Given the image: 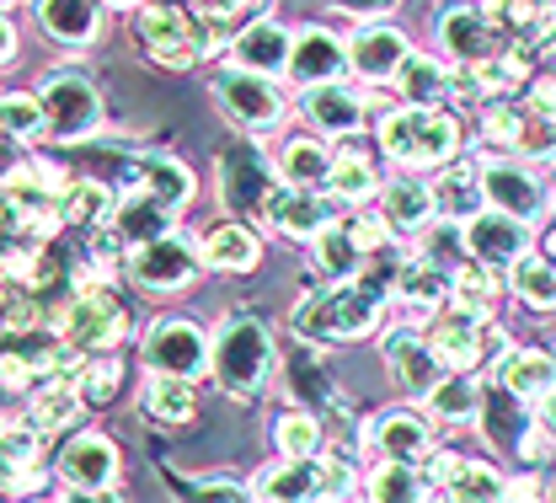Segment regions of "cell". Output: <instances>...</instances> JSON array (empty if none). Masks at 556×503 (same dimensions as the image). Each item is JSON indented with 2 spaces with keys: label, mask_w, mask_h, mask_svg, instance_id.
Masks as SVG:
<instances>
[{
  "label": "cell",
  "mask_w": 556,
  "mask_h": 503,
  "mask_svg": "<svg viewBox=\"0 0 556 503\" xmlns=\"http://www.w3.org/2000/svg\"><path fill=\"white\" fill-rule=\"evenodd\" d=\"M391 289V274H364L358 285H332L316 289L300 311H294V332L305 338H321V343H348V338H364L375 327V311Z\"/></svg>",
  "instance_id": "6da1fadb"
},
{
  "label": "cell",
  "mask_w": 556,
  "mask_h": 503,
  "mask_svg": "<svg viewBox=\"0 0 556 503\" xmlns=\"http://www.w3.org/2000/svg\"><path fill=\"white\" fill-rule=\"evenodd\" d=\"M380 144L407 166L450 161L460 150V124L450 113H439V102H417V108H402L380 124Z\"/></svg>",
  "instance_id": "7a4b0ae2"
},
{
  "label": "cell",
  "mask_w": 556,
  "mask_h": 503,
  "mask_svg": "<svg viewBox=\"0 0 556 503\" xmlns=\"http://www.w3.org/2000/svg\"><path fill=\"white\" fill-rule=\"evenodd\" d=\"M268 369H274V338H268V327L252 322V316L225 322V332L214 343V375H219V386L236 391V397H252L268 380Z\"/></svg>",
  "instance_id": "3957f363"
},
{
  "label": "cell",
  "mask_w": 556,
  "mask_h": 503,
  "mask_svg": "<svg viewBox=\"0 0 556 503\" xmlns=\"http://www.w3.org/2000/svg\"><path fill=\"white\" fill-rule=\"evenodd\" d=\"M60 327H65V343L75 354H97V349H113L129 332V311H124V300L113 289L86 285L80 300L60 316Z\"/></svg>",
  "instance_id": "277c9868"
},
{
  "label": "cell",
  "mask_w": 556,
  "mask_h": 503,
  "mask_svg": "<svg viewBox=\"0 0 556 503\" xmlns=\"http://www.w3.org/2000/svg\"><path fill=\"white\" fill-rule=\"evenodd\" d=\"M38 113H43V129L54 140H86L102 124V97L86 75H54V80H43Z\"/></svg>",
  "instance_id": "5b68a950"
},
{
  "label": "cell",
  "mask_w": 556,
  "mask_h": 503,
  "mask_svg": "<svg viewBox=\"0 0 556 503\" xmlns=\"http://www.w3.org/2000/svg\"><path fill=\"white\" fill-rule=\"evenodd\" d=\"M129 274H135L144 289H182L193 285L199 274V247L177 230H161L150 241H139V252L129 257Z\"/></svg>",
  "instance_id": "8992f818"
},
{
  "label": "cell",
  "mask_w": 556,
  "mask_h": 503,
  "mask_svg": "<svg viewBox=\"0 0 556 503\" xmlns=\"http://www.w3.org/2000/svg\"><path fill=\"white\" fill-rule=\"evenodd\" d=\"M214 91H219L225 113H230L236 124H247V129H274L278 118H283L278 86L257 71H219L214 75Z\"/></svg>",
  "instance_id": "52a82bcc"
},
{
  "label": "cell",
  "mask_w": 556,
  "mask_h": 503,
  "mask_svg": "<svg viewBox=\"0 0 556 503\" xmlns=\"http://www.w3.org/2000/svg\"><path fill=\"white\" fill-rule=\"evenodd\" d=\"M144 360L155 375H182V380H193V375H204L208 369V343L204 332L193 327V322H155L150 327V338H144Z\"/></svg>",
  "instance_id": "ba28073f"
},
{
  "label": "cell",
  "mask_w": 556,
  "mask_h": 503,
  "mask_svg": "<svg viewBox=\"0 0 556 503\" xmlns=\"http://www.w3.org/2000/svg\"><path fill=\"white\" fill-rule=\"evenodd\" d=\"M135 27H139V38H144V49L155 54V65L188 71L199 60V33H193V22L177 5H139Z\"/></svg>",
  "instance_id": "9c48e42d"
},
{
  "label": "cell",
  "mask_w": 556,
  "mask_h": 503,
  "mask_svg": "<svg viewBox=\"0 0 556 503\" xmlns=\"http://www.w3.org/2000/svg\"><path fill=\"white\" fill-rule=\"evenodd\" d=\"M263 215L274 225L278 236H294V241H311L321 225H332V219L343 215V204L338 199H321V193H311V188H283V193H268L263 199Z\"/></svg>",
  "instance_id": "30bf717a"
},
{
  "label": "cell",
  "mask_w": 556,
  "mask_h": 503,
  "mask_svg": "<svg viewBox=\"0 0 556 503\" xmlns=\"http://www.w3.org/2000/svg\"><path fill=\"white\" fill-rule=\"evenodd\" d=\"M219 183H225V204L236 215H257L263 199L274 193V166H268V155L257 144H236L225 155V166H219Z\"/></svg>",
  "instance_id": "8fae6325"
},
{
  "label": "cell",
  "mask_w": 556,
  "mask_h": 503,
  "mask_svg": "<svg viewBox=\"0 0 556 503\" xmlns=\"http://www.w3.org/2000/svg\"><path fill=\"white\" fill-rule=\"evenodd\" d=\"M482 199H492V210L514 215L519 225L546 219V188L525 166H508V161H492L482 172Z\"/></svg>",
  "instance_id": "7c38bea8"
},
{
  "label": "cell",
  "mask_w": 556,
  "mask_h": 503,
  "mask_svg": "<svg viewBox=\"0 0 556 503\" xmlns=\"http://www.w3.org/2000/svg\"><path fill=\"white\" fill-rule=\"evenodd\" d=\"M60 477H65L70 488L91 493V499H108V488L118 482V450L108 439H97V433L70 439L65 455H60Z\"/></svg>",
  "instance_id": "4fadbf2b"
},
{
  "label": "cell",
  "mask_w": 556,
  "mask_h": 503,
  "mask_svg": "<svg viewBox=\"0 0 556 503\" xmlns=\"http://www.w3.org/2000/svg\"><path fill=\"white\" fill-rule=\"evenodd\" d=\"M124 177L139 183V193H150V199H155L161 210H172V215L193 199V172H188L182 161H172V155H139V161L124 166Z\"/></svg>",
  "instance_id": "5bb4252c"
},
{
  "label": "cell",
  "mask_w": 556,
  "mask_h": 503,
  "mask_svg": "<svg viewBox=\"0 0 556 503\" xmlns=\"http://www.w3.org/2000/svg\"><path fill=\"white\" fill-rule=\"evenodd\" d=\"M283 71L305 86H321V80H338L343 75V43L327 33V27H305L300 38H289V60Z\"/></svg>",
  "instance_id": "9a60e30c"
},
{
  "label": "cell",
  "mask_w": 556,
  "mask_h": 503,
  "mask_svg": "<svg viewBox=\"0 0 556 503\" xmlns=\"http://www.w3.org/2000/svg\"><path fill=\"white\" fill-rule=\"evenodd\" d=\"M482 343H486V332L471 311H455V316H444V322L428 332L433 360L450 364V369H471V364L482 360Z\"/></svg>",
  "instance_id": "2e32d148"
},
{
  "label": "cell",
  "mask_w": 556,
  "mask_h": 503,
  "mask_svg": "<svg viewBox=\"0 0 556 503\" xmlns=\"http://www.w3.org/2000/svg\"><path fill=\"white\" fill-rule=\"evenodd\" d=\"M466 247L482 257V263H514L525 252V225L503 210L492 215H471V230H466Z\"/></svg>",
  "instance_id": "e0dca14e"
},
{
  "label": "cell",
  "mask_w": 556,
  "mask_h": 503,
  "mask_svg": "<svg viewBox=\"0 0 556 503\" xmlns=\"http://www.w3.org/2000/svg\"><path fill=\"white\" fill-rule=\"evenodd\" d=\"M428 466H433V477L444 482V493L450 499H508V488H503V477L497 471H486V466H471V461H455V455H422Z\"/></svg>",
  "instance_id": "ac0fdd59"
},
{
  "label": "cell",
  "mask_w": 556,
  "mask_h": 503,
  "mask_svg": "<svg viewBox=\"0 0 556 503\" xmlns=\"http://www.w3.org/2000/svg\"><path fill=\"white\" fill-rule=\"evenodd\" d=\"M348 60H353V71H358V75H369V80H386V75L407 60V38H402L396 27H364V33L353 38Z\"/></svg>",
  "instance_id": "d6986e66"
},
{
  "label": "cell",
  "mask_w": 556,
  "mask_h": 503,
  "mask_svg": "<svg viewBox=\"0 0 556 503\" xmlns=\"http://www.w3.org/2000/svg\"><path fill=\"white\" fill-rule=\"evenodd\" d=\"M369 444H375V450H386V461H413V466L433 450L428 424L413 418V413H386V418L369 429Z\"/></svg>",
  "instance_id": "ffe728a7"
},
{
  "label": "cell",
  "mask_w": 556,
  "mask_h": 503,
  "mask_svg": "<svg viewBox=\"0 0 556 503\" xmlns=\"http://www.w3.org/2000/svg\"><path fill=\"white\" fill-rule=\"evenodd\" d=\"M38 22L60 43H91L102 27V5L97 0H38Z\"/></svg>",
  "instance_id": "44dd1931"
},
{
  "label": "cell",
  "mask_w": 556,
  "mask_h": 503,
  "mask_svg": "<svg viewBox=\"0 0 556 503\" xmlns=\"http://www.w3.org/2000/svg\"><path fill=\"white\" fill-rule=\"evenodd\" d=\"M199 257L214 268L247 274V268H257V236L247 225H208L204 241H199Z\"/></svg>",
  "instance_id": "7402d4cb"
},
{
  "label": "cell",
  "mask_w": 556,
  "mask_h": 503,
  "mask_svg": "<svg viewBox=\"0 0 556 503\" xmlns=\"http://www.w3.org/2000/svg\"><path fill=\"white\" fill-rule=\"evenodd\" d=\"M444 49L460 60V65H477L486 54H497V33L482 11H450L444 16Z\"/></svg>",
  "instance_id": "603a6c76"
},
{
  "label": "cell",
  "mask_w": 556,
  "mask_h": 503,
  "mask_svg": "<svg viewBox=\"0 0 556 503\" xmlns=\"http://www.w3.org/2000/svg\"><path fill=\"white\" fill-rule=\"evenodd\" d=\"M38 482V433L33 429H0V488L22 493Z\"/></svg>",
  "instance_id": "cb8c5ba5"
},
{
  "label": "cell",
  "mask_w": 556,
  "mask_h": 503,
  "mask_svg": "<svg viewBox=\"0 0 556 503\" xmlns=\"http://www.w3.org/2000/svg\"><path fill=\"white\" fill-rule=\"evenodd\" d=\"M236 60L257 75L283 71V60H289V33L274 27V22H252V27L236 38Z\"/></svg>",
  "instance_id": "d4e9b609"
},
{
  "label": "cell",
  "mask_w": 556,
  "mask_h": 503,
  "mask_svg": "<svg viewBox=\"0 0 556 503\" xmlns=\"http://www.w3.org/2000/svg\"><path fill=\"white\" fill-rule=\"evenodd\" d=\"M311 118H316V129H327V135H353L358 124H364V102L343 91L338 80H321L316 91H311Z\"/></svg>",
  "instance_id": "484cf974"
},
{
  "label": "cell",
  "mask_w": 556,
  "mask_h": 503,
  "mask_svg": "<svg viewBox=\"0 0 556 503\" xmlns=\"http://www.w3.org/2000/svg\"><path fill=\"white\" fill-rule=\"evenodd\" d=\"M556 380V364L546 354H508L503 360V391L519 402H546Z\"/></svg>",
  "instance_id": "4316f807"
},
{
  "label": "cell",
  "mask_w": 556,
  "mask_h": 503,
  "mask_svg": "<svg viewBox=\"0 0 556 503\" xmlns=\"http://www.w3.org/2000/svg\"><path fill=\"white\" fill-rule=\"evenodd\" d=\"M252 499H316V455H289L252 482Z\"/></svg>",
  "instance_id": "83f0119b"
},
{
  "label": "cell",
  "mask_w": 556,
  "mask_h": 503,
  "mask_svg": "<svg viewBox=\"0 0 556 503\" xmlns=\"http://www.w3.org/2000/svg\"><path fill=\"white\" fill-rule=\"evenodd\" d=\"M391 364H396V380L407 386V391H428L433 380H439V360H433V349L428 343H417V338H391Z\"/></svg>",
  "instance_id": "f1b7e54d"
},
{
  "label": "cell",
  "mask_w": 556,
  "mask_h": 503,
  "mask_svg": "<svg viewBox=\"0 0 556 503\" xmlns=\"http://www.w3.org/2000/svg\"><path fill=\"white\" fill-rule=\"evenodd\" d=\"M144 407H150V418H161V424H188L199 402H193V386H188L182 375H155L150 391H144Z\"/></svg>",
  "instance_id": "f546056e"
},
{
  "label": "cell",
  "mask_w": 556,
  "mask_h": 503,
  "mask_svg": "<svg viewBox=\"0 0 556 503\" xmlns=\"http://www.w3.org/2000/svg\"><path fill=\"white\" fill-rule=\"evenodd\" d=\"M327 166H332V155L316 140H289L283 155H278V172L289 177V188H316V183H327Z\"/></svg>",
  "instance_id": "4dcf8cb0"
},
{
  "label": "cell",
  "mask_w": 556,
  "mask_h": 503,
  "mask_svg": "<svg viewBox=\"0 0 556 503\" xmlns=\"http://www.w3.org/2000/svg\"><path fill=\"white\" fill-rule=\"evenodd\" d=\"M172 225V210H161L150 193H129V204L118 210V225H113V236H124V241H150V236H161Z\"/></svg>",
  "instance_id": "1f68e13d"
},
{
  "label": "cell",
  "mask_w": 556,
  "mask_h": 503,
  "mask_svg": "<svg viewBox=\"0 0 556 503\" xmlns=\"http://www.w3.org/2000/svg\"><path fill=\"white\" fill-rule=\"evenodd\" d=\"M422 397H428V402H433V413H439V418H450V424H466V418L482 407V391H477V380H471V375L433 380Z\"/></svg>",
  "instance_id": "d6a6232c"
},
{
  "label": "cell",
  "mask_w": 556,
  "mask_h": 503,
  "mask_svg": "<svg viewBox=\"0 0 556 503\" xmlns=\"http://www.w3.org/2000/svg\"><path fill=\"white\" fill-rule=\"evenodd\" d=\"M433 193V215L444 219H471L482 210V183L471 177V172H450L439 188H428Z\"/></svg>",
  "instance_id": "836d02e7"
},
{
  "label": "cell",
  "mask_w": 556,
  "mask_h": 503,
  "mask_svg": "<svg viewBox=\"0 0 556 503\" xmlns=\"http://www.w3.org/2000/svg\"><path fill=\"white\" fill-rule=\"evenodd\" d=\"M391 75L402 80V91H407L413 102H439V97H450V91H455V80H450L444 65H433V60H413V54H407Z\"/></svg>",
  "instance_id": "e575fe53"
},
{
  "label": "cell",
  "mask_w": 556,
  "mask_h": 503,
  "mask_svg": "<svg viewBox=\"0 0 556 503\" xmlns=\"http://www.w3.org/2000/svg\"><path fill=\"white\" fill-rule=\"evenodd\" d=\"M108 215H113V193L102 183H75V188L60 193V219H70V225H91L97 230Z\"/></svg>",
  "instance_id": "d590c367"
},
{
  "label": "cell",
  "mask_w": 556,
  "mask_h": 503,
  "mask_svg": "<svg viewBox=\"0 0 556 503\" xmlns=\"http://www.w3.org/2000/svg\"><path fill=\"white\" fill-rule=\"evenodd\" d=\"M311 241H316V257H321V268H327V274H338V279H353V274H358L364 247H358L348 230H338V219H332V225H321Z\"/></svg>",
  "instance_id": "8d00e7d4"
},
{
  "label": "cell",
  "mask_w": 556,
  "mask_h": 503,
  "mask_svg": "<svg viewBox=\"0 0 556 503\" xmlns=\"http://www.w3.org/2000/svg\"><path fill=\"white\" fill-rule=\"evenodd\" d=\"M75 413H80V397L70 391L65 380H43V391L33 397V429H43V433L75 424Z\"/></svg>",
  "instance_id": "74e56055"
},
{
  "label": "cell",
  "mask_w": 556,
  "mask_h": 503,
  "mask_svg": "<svg viewBox=\"0 0 556 503\" xmlns=\"http://www.w3.org/2000/svg\"><path fill=\"white\" fill-rule=\"evenodd\" d=\"M428 215H433V193L422 183H391L386 188V219L391 225L417 230V225H428Z\"/></svg>",
  "instance_id": "f35d334b"
},
{
  "label": "cell",
  "mask_w": 556,
  "mask_h": 503,
  "mask_svg": "<svg viewBox=\"0 0 556 503\" xmlns=\"http://www.w3.org/2000/svg\"><path fill=\"white\" fill-rule=\"evenodd\" d=\"M514 289H519V300L535 305V311H552L556 305V279L541 257H525V252L514 257Z\"/></svg>",
  "instance_id": "ab89813d"
},
{
  "label": "cell",
  "mask_w": 556,
  "mask_h": 503,
  "mask_svg": "<svg viewBox=\"0 0 556 503\" xmlns=\"http://www.w3.org/2000/svg\"><path fill=\"white\" fill-rule=\"evenodd\" d=\"M369 493L375 499H428V482L413 461H386L375 477H369Z\"/></svg>",
  "instance_id": "60d3db41"
},
{
  "label": "cell",
  "mask_w": 556,
  "mask_h": 503,
  "mask_svg": "<svg viewBox=\"0 0 556 503\" xmlns=\"http://www.w3.org/2000/svg\"><path fill=\"white\" fill-rule=\"evenodd\" d=\"M327 183H332V193H343L348 204H358V199L375 193V166H369L364 155H338V161L327 166Z\"/></svg>",
  "instance_id": "b9f144b4"
},
{
  "label": "cell",
  "mask_w": 556,
  "mask_h": 503,
  "mask_svg": "<svg viewBox=\"0 0 556 503\" xmlns=\"http://www.w3.org/2000/svg\"><path fill=\"white\" fill-rule=\"evenodd\" d=\"M450 294H455V305H460V311L482 316L486 305H492V274H486L482 263H466V268H455V279H450Z\"/></svg>",
  "instance_id": "7bdbcfd3"
},
{
  "label": "cell",
  "mask_w": 556,
  "mask_h": 503,
  "mask_svg": "<svg viewBox=\"0 0 556 503\" xmlns=\"http://www.w3.org/2000/svg\"><path fill=\"white\" fill-rule=\"evenodd\" d=\"M278 450H283V455H316V450H321V424H316L311 413H289V418L278 424Z\"/></svg>",
  "instance_id": "ee69618b"
},
{
  "label": "cell",
  "mask_w": 556,
  "mask_h": 503,
  "mask_svg": "<svg viewBox=\"0 0 556 503\" xmlns=\"http://www.w3.org/2000/svg\"><path fill=\"white\" fill-rule=\"evenodd\" d=\"M396 279V289L413 300V305H433L439 294H444V279H439V268L433 263H407L402 274H391Z\"/></svg>",
  "instance_id": "f6af8a7d"
},
{
  "label": "cell",
  "mask_w": 556,
  "mask_h": 503,
  "mask_svg": "<svg viewBox=\"0 0 556 503\" xmlns=\"http://www.w3.org/2000/svg\"><path fill=\"white\" fill-rule=\"evenodd\" d=\"M43 129V113H38V97H0V135H38Z\"/></svg>",
  "instance_id": "bcb514c9"
},
{
  "label": "cell",
  "mask_w": 556,
  "mask_h": 503,
  "mask_svg": "<svg viewBox=\"0 0 556 503\" xmlns=\"http://www.w3.org/2000/svg\"><path fill=\"white\" fill-rule=\"evenodd\" d=\"M289 380H294V397H305V402H332V397H338V391H332V380H327V369L311 360V354H300V360H294Z\"/></svg>",
  "instance_id": "7dc6e473"
},
{
  "label": "cell",
  "mask_w": 556,
  "mask_h": 503,
  "mask_svg": "<svg viewBox=\"0 0 556 503\" xmlns=\"http://www.w3.org/2000/svg\"><path fill=\"white\" fill-rule=\"evenodd\" d=\"M353 493V466L338 455H316V499H348Z\"/></svg>",
  "instance_id": "c3c4849f"
},
{
  "label": "cell",
  "mask_w": 556,
  "mask_h": 503,
  "mask_svg": "<svg viewBox=\"0 0 556 503\" xmlns=\"http://www.w3.org/2000/svg\"><path fill=\"white\" fill-rule=\"evenodd\" d=\"M519 429H525V413H519L508 397L486 407V433H492L497 444H508V450H514V444H519Z\"/></svg>",
  "instance_id": "681fc988"
},
{
  "label": "cell",
  "mask_w": 556,
  "mask_h": 503,
  "mask_svg": "<svg viewBox=\"0 0 556 503\" xmlns=\"http://www.w3.org/2000/svg\"><path fill=\"white\" fill-rule=\"evenodd\" d=\"M0 327H5V332H16V338H22V332H33V327H38V305H33L27 294L5 300V305H0Z\"/></svg>",
  "instance_id": "f907efd6"
},
{
  "label": "cell",
  "mask_w": 556,
  "mask_h": 503,
  "mask_svg": "<svg viewBox=\"0 0 556 503\" xmlns=\"http://www.w3.org/2000/svg\"><path fill=\"white\" fill-rule=\"evenodd\" d=\"M27 380H33V360L16 354V349H0V386L16 391V386H27Z\"/></svg>",
  "instance_id": "816d5d0a"
},
{
  "label": "cell",
  "mask_w": 556,
  "mask_h": 503,
  "mask_svg": "<svg viewBox=\"0 0 556 503\" xmlns=\"http://www.w3.org/2000/svg\"><path fill=\"white\" fill-rule=\"evenodd\" d=\"M252 0H199V11H204V22H214L219 33H225V22H236L241 11H247Z\"/></svg>",
  "instance_id": "f5cc1de1"
},
{
  "label": "cell",
  "mask_w": 556,
  "mask_h": 503,
  "mask_svg": "<svg viewBox=\"0 0 556 503\" xmlns=\"http://www.w3.org/2000/svg\"><path fill=\"white\" fill-rule=\"evenodd\" d=\"M348 236H353V241H358V247L369 252V247H380V241H386V225H380V219H358V225H353Z\"/></svg>",
  "instance_id": "db71d44e"
},
{
  "label": "cell",
  "mask_w": 556,
  "mask_h": 503,
  "mask_svg": "<svg viewBox=\"0 0 556 503\" xmlns=\"http://www.w3.org/2000/svg\"><path fill=\"white\" fill-rule=\"evenodd\" d=\"M327 5H338V11H358V16H386L396 0H327Z\"/></svg>",
  "instance_id": "11a10c76"
},
{
  "label": "cell",
  "mask_w": 556,
  "mask_h": 503,
  "mask_svg": "<svg viewBox=\"0 0 556 503\" xmlns=\"http://www.w3.org/2000/svg\"><path fill=\"white\" fill-rule=\"evenodd\" d=\"M11 49H16V38H11V22H5V16H0V60H5V54H11Z\"/></svg>",
  "instance_id": "9f6ffc18"
}]
</instances>
